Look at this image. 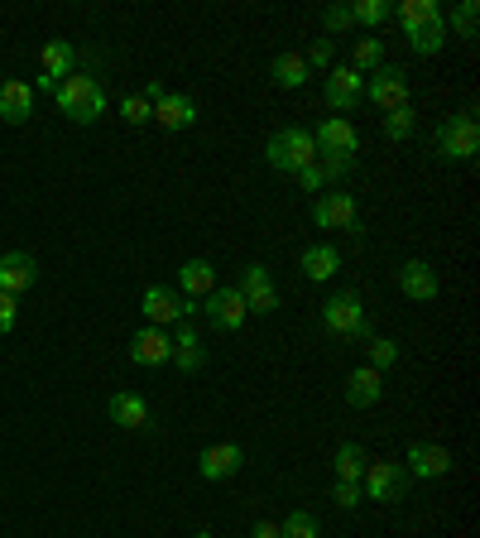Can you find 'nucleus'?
I'll return each instance as SVG.
<instances>
[{"label": "nucleus", "mask_w": 480, "mask_h": 538, "mask_svg": "<svg viewBox=\"0 0 480 538\" xmlns=\"http://www.w3.org/2000/svg\"><path fill=\"white\" fill-rule=\"evenodd\" d=\"M34 279H39V260H34L29 250H10V255H0V294L20 298L24 289H34Z\"/></svg>", "instance_id": "14"}, {"label": "nucleus", "mask_w": 480, "mask_h": 538, "mask_svg": "<svg viewBox=\"0 0 480 538\" xmlns=\"http://www.w3.org/2000/svg\"><path fill=\"white\" fill-rule=\"evenodd\" d=\"M312 140H317V154H356L360 149L356 125L346 121V116H327V121L312 130Z\"/></svg>", "instance_id": "17"}, {"label": "nucleus", "mask_w": 480, "mask_h": 538, "mask_svg": "<svg viewBox=\"0 0 480 538\" xmlns=\"http://www.w3.org/2000/svg\"><path fill=\"white\" fill-rule=\"evenodd\" d=\"M394 20H399V29H418V25H428V20H442V5L437 0H399L394 5Z\"/></svg>", "instance_id": "26"}, {"label": "nucleus", "mask_w": 480, "mask_h": 538, "mask_svg": "<svg viewBox=\"0 0 480 538\" xmlns=\"http://www.w3.org/2000/svg\"><path fill=\"white\" fill-rule=\"evenodd\" d=\"M303 63H308V68H332V39H317V44L303 53Z\"/></svg>", "instance_id": "40"}, {"label": "nucleus", "mask_w": 480, "mask_h": 538, "mask_svg": "<svg viewBox=\"0 0 480 538\" xmlns=\"http://www.w3.org/2000/svg\"><path fill=\"white\" fill-rule=\"evenodd\" d=\"M192 313H197V303H188L178 289H164V284H149V289H144V322H149V327L188 322Z\"/></svg>", "instance_id": "9"}, {"label": "nucleus", "mask_w": 480, "mask_h": 538, "mask_svg": "<svg viewBox=\"0 0 480 538\" xmlns=\"http://www.w3.org/2000/svg\"><path fill=\"white\" fill-rule=\"evenodd\" d=\"M308 63H303V53H279V58H274V63H269V77H274V82H279V87H288V92H293V87H303V82H308Z\"/></svg>", "instance_id": "27"}, {"label": "nucleus", "mask_w": 480, "mask_h": 538, "mask_svg": "<svg viewBox=\"0 0 480 538\" xmlns=\"http://www.w3.org/2000/svg\"><path fill=\"white\" fill-rule=\"evenodd\" d=\"M111 423L130 428V433H140V428H149V404H144L140 394L116 390V394H111Z\"/></svg>", "instance_id": "24"}, {"label": "nucleus", "mask_w": 480, "mask_h": 538, "mask_svg": "<svg viewBox=\"0 0 480 538\" xmlns=\"http://www.w3.org/2000/svg\"><path fill=\"white\" fill-rule=\"evenodd\" d=\"M351 68H356L360 77H370L375 68H384V44L370 34V39H356V53H351Z\"/></svg>", "instance_id": "30"}, {"label": "nucleus", "mask_w": 480, "mask_h": 538, "mask_svg": "<svg viewBox=\"0 0 480 538\" xmlns=\"http://www.w3.org/2000/svg\"><path fill=\"white\" fill-rule=\"evenodd\" d=\"M168 356H173V337H168L164 327L144 322L140 332H135V342H130V361L135 366H168Z\"/></svg>", "instance_id": "16"}, {"label": "nucleus", "mask_w": 480, "mask_h": 538, "mask_svg": "<svg viewBox=\"0 0 480 538\" xmlns=\"http://www.w3.org/2000/svg\"><path fill=\"white\" fill-rule=\"evenodd\" d=\"M356 169V154H317V173H322V188L336 183V178H346V173Z\"/></svg>", "instance_id": "34"}, {"label": "nucleus", "mask_w": 480, "mask_h": 538, "mask_svg": "<svg viewBox=\"0 0 480 538\" xmlns=\"http://www.w3.org/2000/svg\"><path fill=\"white\" fill-rule=\"evenodd\" d=\"M178 284H183V298H188V303H202V298L216 289V265L212 260H183Z\"/></svg>", "instance_id": "23"}, {"label": "nucleus", "mask_w": 480, "mask_h": 538, "mask_svg": "<svg viewBox=\"0 0 480 538\" xmlns=\"http://www.w3.org/2000/svg\"><path fill=\"white\" fill-rule=\"evenodd\" d=\"M264 164L274 173H298V169H308V164H317V140H312V130L308 125L279 130V135L264 145Z\"/></svg>", "instance_id": "2"}, {"label": "nucleus", "mask_w": 480, "mask_h": 538, "mask_svg": "<svg viewBox=\"0 0 480 538\" xmlns=\"http://www.w3.org/2000/svg\"><path fill=\"white\" fill-rule=\"evenodd\" d=\"M384 399V375L380 370H370V366H360L346 375V404L351 409H375Z\"/></svg>", "instance_id": "19"}, {"label": "nucleus", "mask_w": 480, "mask_h": 538, "mask_svg": "<svg viewBox=\"0 0 480 538\" xmlns=\"http://www.w3.org/2000/svg\"><path fill=\"white\" fill-rule=\"evenodd\" d=\"M404 471L413 481H442V476H452V452L437 447V442H413Z\"/></svg>", "instance_id": "12"}, {"label": "nucleus", "mask_w": 480, "mask_h": 538, "mask_svg": "<svg viewBox=\"0 0 480 538\" xmlns=\"http://www.w3.org/2000/svg\"><path fill=\"white\" fill-rule=\"evenodd\" d=\"M245 462V452H240L236 442H212V447H202V457H197V471H202V481H231Z\"/></svg>", "instance_id": "15"}, {"label": "nucleus", "mask_w": 480, "mask_h": 538, "mask_svg": "<svg viewBox=\"0 0 480 538\" xmlns=\"http://www.w3.org/2000/svg\"><path fill=\"white\" fill-rule=\"evenodd\" d=\"M437 269L428 265V260H408L404 269H399V294L413 298V303H432L437 298Z\"/></svg>", "instance_id": "18"}, {"label": "nucleus", "mask_w": 480, "mask_h": 538, "mask_svg": "<svg viewBox=\"0 0 480 538\" xmlns=\"http://www.w3.org/2000/svg\"><path fill=\"white\" fill-rule=\"evenodd\" d=\"M192 538H216V534H207V529H202V534H192Z\"/></svg>", "instance_id": "43"}, {"label": "nucleus", "mask_w": 480, "mask_h": 538, "mask_svg": "<svg viewBox=\"0 0 480 538\" xmlns=\"http://www.w3.org/2000/svg\"><path fill=\"white\" fill-rule=\"evenodd\" d=\"M408 44H413V53H437L447 44V20H428V25L408 29Z\"/></svg>", "instance_id": "29"}, {"label": "nucleus", "mask_w": 480, "mask_h": 538, "mask_svg": "<svg viewBox=\"0 0 480 538\" xmlns=\"http://www.w3.org/2000/svg\"><path fill=\"white\" fill-rule=\"evenodd\" d=\"M389 15H394V5H389V0H360V5H351V20L365 25V29H380Z\"/></svg>", "instance_id": "32"}, {"label": "nucleus", "mask_w": 480, "mask_h": 538, "mask_svg": "<svg viewBox=\"0 0 480 538\" xmlns=\"http://www.w3.org/2000/svg\"><path fill=\"white\" fill-rule=\"evenodd\" d=\"M240 298H245V308H250V313H274V308H279V289H274V274H269V269L264 265H245V274H240Z\"/></svg>", "instance_id": "10"}, {"label": "nucleus", "mask_w": 480, "mask_h": 538, "mask_svg": "<svg viewBox=\"0 0 480 538\" xmlns=\"http://www.w3.org/2000/svg\"><path fill=\"white\" fill-rule=\"evenodd\" d=\"M312 221L322 231H356V197L351 193H322L312 202Z\"/></svg>", "instance_id": "13"}, {"label": "nucleus", "mask_w": 480, "mask_h": 538, "mask_svg": "<svg viewBox=\"0 0 480 538\" xmlns=\"http://www.w3.org/2000/svg\"><path fill=\"white\" fill-rule=\"evenodd\" d=\"M322 327H327L332 337H356V342L375 337L370 322H365V303H360V294H351V289H341V294H332L322 303Z\"/></svg>", "instance_id": "3"}, {"label": "nucleus", "mask_w": 480, "mask_h": 538, "mask_svg": "<svg viewBox=\"0 0 480 538\" xmlns=\"http://www.w3.org/2000/svg\"><path fill=\"white\" fill-rule=\"evenodd\" d=\"M480 149V125H476V111H461L452 121L437 125V154L447 159V164H466V159H476Z\"/></svg>", "instance_id": "4"}, {"label": "nucleus", "mask_w": 480, "mask_h": 538, "mask_svg": "<svg viewBox=\"0 0 480 538\" xmlns=\"http://www.w3.org/2000/svg\"><path fill=\"white\" fill-rule=\"evenodd\" d=\"M322 25H327V34H346V29L356 25V20H351V5H327V10H322Z\"/></svg>", "instance_id": "38"}, {"label": "nucleus", "mask_w": 480, "mask_h": 538, "mask_svg": "<svg viewBox=\"0 0 480 538\" xmlns=\"http://www.w3.org/2000/svg\"><path fill=\"white\" fill-rule=\"evenodd\" d=\"M365 356H370V370H389L399 361V342H389V337H365Z\"/></svg>", "instance_id": "33"}, {"label": "nucleus", "mask_w": 480, "mask_h": 538, "mask_svg": "<svg viewBox=\"0 0 480 538\" xmlns=\"http://www.w3.org/2000/svg\"><path fill=\"white\" fill-rule=\"evenodd\" d=\"M53 101H58V111L77 125H92L106 116V92H101V82H96V77H82V73H72L68 82H58Z\"/></svg>", "instance_id": "1"}, {"label": "nucleus", "mask_w": 480, "mask_h": 538, "mask_svg": "<svg viewBox=\"0 0 480 538\" xmlns=\"http://www.w3.org/2000/svg\"><path fill=\"white\" fill-rule=\"evenodd\" d=\"M34 116V87L20 82V77H10L5 87H0V121L5 125H24Z\"/></svg>", "instance_id": "20"}, {"label": "nucleus", "mask_w": 480, "mask_h": 538, "mask_svg": "<svg viewBox=\"0 0 480 538\" xmlns=\"http://www.w3.org/2000/svg\"><path fill=\"white\" fill-rule=\"evenodd\" d=\"M279 534L284 538H317V519H312L308 510H293L284 524H279Z\"/></svg>", "instance_id": "36"}, {"label": "nucleus", "mask_w": 480, "mask_h": 538, "mask_svg": "<svg viewBox=\"0 0 480 538\" xmlns=\"http://www.w3.org/2000/svg\"><path fill=\"white\" fill-rule=\"evenodd\" d=\"M72 44L68 39H53V44H44V73H39V87L44 92H58V82H68L72 77Z\"/></svg>", "instance_id": "21"}, {"label": "nucleus", "mask_w": 480, "mask_h": 538, "mask_svg": "<svg viewBox=\"0 0 480 538\" xmlns=\"http://www.w3.org/2000/svg\"><path fill=\"white\" fill-rule=\"evenodd\" d=\"M327 106L332 111H356L360 97H365V77L351 68V63H336V68H327Z\"/></svg>", "instance_id": "11"}, {"label": "nucleus", "mask_w": 480, "mask_h": 538, "mask_svg": "<svg viewBox=\"0 0 480 538\" xmlns=\"http://www.w3.org/2000/svg\"><path fill=\"white\" fill-rule=\"evenodd\" d=\"M202 313H207V322H212L216 332H240L245 318H250V308H245L236 284H216L212 294L202 298Z\"/></svg>", "instance_id": "7"}, {"label": "nucleus", "mask_w": 480, "mask_h": 538, "mask_svg": "<svg viewBox=\"0 0 480 538\" xmlns=\"http://www.w3.org/2000/svg\"><path fill=\"white\" fill-rule=\"evenodd\" d=\"M408 135H413V101L384 116V140H394V145H399V140H408Z\"/></svg>", "instance_id": "35"}, {"label": "nucleus", "mask_w": 480, "mask_h": 538, "mask_svg": "<svg viewBox=\"0 0 480 538\" xmlns=\"http://www.w3.org/2000/svg\"><path fill=\"white\" fill-rule=\"evenodd\" d=\"M408 486H413V476L404 471V462H365V476H360V490H365V500H380V505H394V500H404Z\"/></svg>", "instance_id": "5"}, {"label": "nucleus", "mask_w": 480, "mask_h": 538, "mask_svg": "<svg viewBox=\"0 0 480 538\" xmlns=\"http://www.w3.org/2000/svg\"><path fill=\"white\" fill-rule=\"evenodd\" d=\"M476 25H480V5L476 0H461L452 10V25H447V34H456V39H476Z\"/></svg>", "instance_id": "31"}, {"label": "nucleus", "mask_w": 480, "mask_h": 538, "mask_svg": "<svg viewBox=\"0 0 480 538\" xmlns=\"http://www.w3.org/2000/svg\"><path fill=\"white\" fill-rule=\"evenodd\" d=\"M365 447H356V442H341L336 447V481H360L365 476Z\"/></svg>", "instance_id": "28"}, {"label": "nucleus", "mask_w": 480, "mask_h": 538, "mask_svg": "<svg viewBox=\"0 0 480 538\" xmlns=\"http://www.w3.org/2000/svg\"><path fill=\"white\" fill-rule=\"evenodd\" d=\"M144 101L154 106V121L164 125V130H188L197 121V101L183 97V92H168L164 82H149L144 87Z\"/></svg>", "instance_id": "6"}, {"label": "nucleus", "mask_w": 480, "mask_h": 538, "mask_svg": "<svg viewBox=\"0 0 480 538\" xmlns=\"http://www.w3.org/2000/svg\"><path fill=\"white\" fill-rule=\"evenodd\" d=\"M250 538H284L279 534V524H269V519H260V524H255V534Z\"/></svg>", "instance_id": "42"}, {"label": "nucleus", "mask_w": 480, "mask_h": 538, "mask_svg": "<svg viewBox=\"0 0 480 538\" xmlns=\"http://www.w3.org/2000/svg\"><path fill=\"white\" fill-rule=\"evenodd\" d=\"M365 101L380 106V111H399V106H408V73L404 68H394V63L375 68V73L365 77Z\"/></svg>", "instance_id": "8"}, {"label": "nucleus", "mask_w": 480, "mask_h": 538, "mask_svg": "<svg viewBox=\"0 0 480 538\" xmlns=\"http://www.w3.org/2000/svg\"><path fill=\"white\" fill-rule=\"evenodd\" d=\"M332 500L341 505V510H356L360 500H365V490H360V481H336V486H332Z\"/></svg>", "instance_id": "39"}, {"label": "nucleus", "mask_w": 480, "mask_h": 538, "mask_svg": "<svg viewBox=\"0 0 480 538\" xmlns=\"http://www.w3.org/2000/svg\"><path fill=\"white\" fill-rule=\"evenodd\" d=\"M15 313H20V308H15V298L0 294V337H5V332H15Z\"/></svg>", "instance_id": "41"}, {"label": "nucleus", "mask_w": 480, "mask_h": 538, "mask_svg": "<svg viewBox=\"0 0 480 538\" xmlns=\"http://www.w3.org/2000/svg\"><path fill=\"white\" fill-rule=\"evenodd\" d=\"M336 269H341V250H336V245H308V250H303V274H308L312 284L332 279Z\"/></svg>", "instance_id": "25"}, {"label": "nucleus", "mask_w": 480, "mask_h": 538, "mask_svg": "<svg viewBox=\"0 0 480 538\" xmlns=\"http://www.w3.org/2000/svg\"><path fill=\"white\" fill-rule=\"evenodd\" d=\"M168 361L183 370V375L202 370L207 351H202V337H197V327H192V322H178V332H173V356H168Z\"/></svg>", "instance_id": "22"}, {"label": "nucleus", "mask_w": 480, "mask_h": 538, "mask_svg": "<svg viewBox=\"0 0 480 538\" xmlns=\"http://www.w3.org/2000/svg\"><path fill=\"white\" fill-rule=\"evenodd\" d=\"M120 116L130 125H144V121H154V106H149L140 92H130V97H120Z\"/></svg>", "instance_id": "37"}]
</instances>
